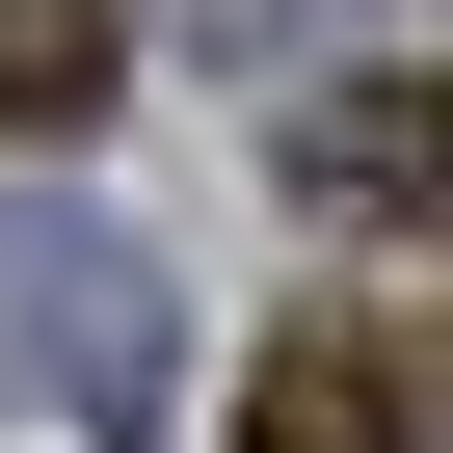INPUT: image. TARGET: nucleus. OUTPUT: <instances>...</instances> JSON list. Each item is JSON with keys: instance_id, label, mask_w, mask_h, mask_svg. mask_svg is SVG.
Returning <instances> with one entry per match:
<instances>
[{"instance_id": "f257e3e1", "label": "nucleus", "mask_w": 453, "mask_h": 453, "mask_svg": "<svg viewBox=\"0 0 453 453\" xmlns=\"http://www.w3.org/2000/svg\"><path fill=\"white\" fill-rule=\"evenodd\" d=\"M0 373L81 400V426H134V400H160V267L107 241L81 187H0Z\"/></svg>"}, {"instance_id": "f03ea898", "label": "nucleus", "mask_w": 453, "mask_h": 453, "mask_svg": "<svg viewBox=\"0 0 453 453\" xmlns=\"http://www.w3.org/2000/svg\"><path fill=\"white\" fill-rule=\"evenodd\" d=\"M241 453H426V320H294L267 373H241Z\"/></svg>"}, {"instance_id": "7ed1b4c3", "label": "nucleus", "mask_w": 453, "mask_h": 453, "mask_svg": "<svg viewBox=\"0 0 453 453\" xmlns=\"http://www.w3.org/2000/svg\"><path fill=\"white\" fill-rule=\"evenodd\" d=\"M294 187L347 213V241H426V81L373 54V81H320V134H294Z\"/></svg>"}, {"instance_id": "20e7f679", "label": "nucleus", "mask_w": 453, "mask_h": 453, "mask_svg": "<svg viewBox=\"0 0 453 453\" xmlns=\"http://www.w3.org/2000/svg\"><path fill=\"white\" fill-rule=\"evenodd\" d=\"M134 81V0H0V134H107Z\"/></svg>"}]
</instances>
